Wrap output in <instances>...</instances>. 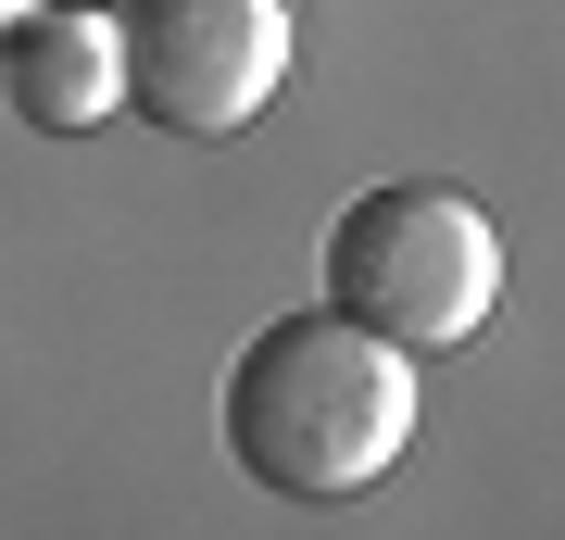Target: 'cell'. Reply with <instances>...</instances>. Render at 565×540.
<instances>
[{
	"instance_id": "1",
	"label": "cell",
	"mask_w": 565,
	"mask_h": 540,
	"mask_svg": "<svg viewBox=\"0 0 565 540\" xmlns=\"http://www.w3.org/2000/svg\"><path fill=\"white\" fill-rule=\"evenodd\" d=\"M226 465L277 502H352L377 490L415 441V352L364 340L352 315H264L226 364Z\"/></svg>"
},
{
	"instance_id": "2",
	"label": "cell",
	"mask_w": 565,
	"mask_h": 540,
	"mask_svg": "<svg viewBox=\"0 0 565 540\" xmlns=\"http://www.w3.org/2000/svg\"><path fill=\"white\" fill-rule=\"evenodd\" d=\"M503 301V226L440 177L364 189L327 214V315H352L390 352H465Z\"/></svg>"
},
{
	"instance_id": "3",
	"label": "cell",
	"mask_w": 565,
	"mask_h": 540,
	"mask_svg": "<svg viewBox=\"0 0 565 540\" xmlns=\"http://www.w3.org/2000/svg\"><path fill=\"white\" fill-rule=\"evenodd\" d=\"M126 114L163 139H239L289 88V13L277 0H114Z\"/></svg>"
},
{
	"instance_id": "4",
	"label": "cell",
	"mask_w": 565,
	"mask_h": 540,
	"mask_svg": "<svg viewBox=\"0 0 565 540\" xmlns=\"http://www.w3.org/2000/svg\"><path fill=\"white\" fill-rule=\"evenodd\" d=\"M0 100L39 139H88L102 114H126V63H114V0H25L0 25Z\"/></svg>"
},
{
	"instance_id": "5",
	"label": "cell",
	"mask_w": 565,
	"mask_h": 540,
	"mask_svg": "<svg viewBox=\"0 0 565 540\" xmlns=\"http://www.w3.org/2000/svg\"><path fill=\"white\" fill-rule=\"evenodd\" d=\"M13 13H25V0H0V25H13Z\"/></svg>"
}]
</instances>
